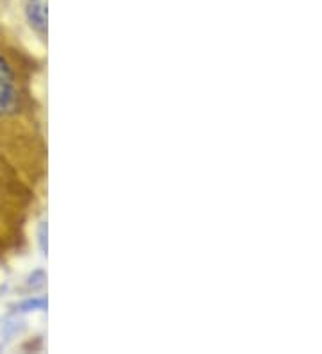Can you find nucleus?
I'll use <instances>...</instances> for the list:
<instances>
[{
  "label": "nucleus",
  "mask_w": 322,
  "mask_h": 354,
  "mask_svg": "<svg viewBox=\"0 0 322 354\" xmlns=\"http://www.w3.org/2000/svg\"><path fill=\"white\" fill-rule=\"evenodd\" d=\"M48 0H21V17L27 29L42 47H47Z\"/></svg>",
  "instance_id": "7ed1b4c3"
},
{
  "label": "nucleus",
  "mask_w": 322,
  "mask_h": 354,
  "mask_svg": "<svg viewBox=\"0 0 322 354\" xmlns=\"http://www.w3.org/2000/svg\"><path fill=\"white\" fill-rule=\"evenodd\" d=\"M38 242L39 247H42V251H47V222H39Z\"/></svg>",
  "instance_id": "20e7f679"
},
{
  "label": "nucleus",
  "mask_w": 322,
  "mask_h": 354,
  "mask_svg": "<svg viewBox=\"0 0 322 354\" xmlns=\"http://www.w3.org/2000/svg\"><path fill=\"white\" fill-rule=\"evenodd\" d=\"M42 61L0 26V149L39 192L48 170L45 111L38 95Z\"/></svg>",
  "instance_id": "f257e3e1"
},
{
  "label": "nucleus",
  "mask_w": 322,
  "mask_h": 354,
  "mask_svg": "<svg viewBox=\"0 0 322 354\" xmlns=\"http://www.w3.org/2000/svg\"><path fill=\"white\" fill-rule=\"evenodd\" d=\"M4 2H6V0H0V8H2V6H4Z\"/></svg>",
  "instance_id": "39448f33"
},
{
  "label": "nucleus",
  "mask_w": 322,
  "mask_h": 354,
  "mask_svg": "<svg viewBox=\"0 0 322 354\" xmlns=\"http://www.w3.org/2000/svg\"><path fill=\"white\" fill-rule=\"evenodd\" d=\"M38 197V188L0 149V261L26 247L27 229Z\"/></svg>",
  "instance_id": "f03ea898"
}]
</instances>
